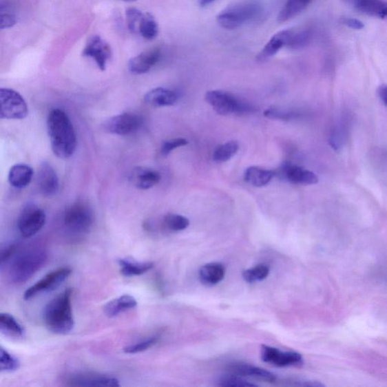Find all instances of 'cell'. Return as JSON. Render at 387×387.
I'll return each instance as SVG.
<instances>
[{
    "label": "cell",
    "instance_id": "obj_1",
    "mask_svg": "<svg viewBox=\"0 0 387 387\" xmlns=\"http://www.w3.org/2000/svg\"><path fill=\"white\" fill-rule=\"evenodd\" d=\"M52 150L61 159L71 158L76 148V136L71 120L61 109H53L48 118Z\"/></svg>",
    "mask_w": 387,
    "mask_h": 387
},
{
    "label": "cell",
    "instance_id": "obj_2",
    "mask_svg": "<svg viewBox=\"0 0 387 387\" xmlns=\"http://www.w3.org/2000/svg\"><path fill=\"white\" fill-rule=\"evenodd\" d=\"M72 289H67L53 298L43 311L46 328L56 335H67L74 327Z\"/></svg>",
    "mask_w": 387,
    "mask_h": 387
},
{
    "label": "cell",
    "instance_id": "obj_3",
    "mask_svg": "<svg viewBox=\"0 0 387 387\" xmlns=\"http://www.w3.org/2000/svg\"><path fill=\"white\" fill-rule=\"evenodd\" d=\"M48 254L41 247L32 246L14 253L9 262L8 275L14 284L25 283L45 264Z\"/></svg>",
    "mask_w": 387,
    "mask_h": 387
},
{
    "label": "cell",
    "instance_id": "obj_4",
    "mask_svg": "<svg viewBox=\"0 0 387 387\" xmlns=\"http://www.w3.org/2000/svg\"><path fill=\"white\" fill-rule=\"evenodd\" d=\"M260 12L261 6L257 3L238 4L220 12L218 22L223 28L235 30L256 18Z\"/></svg>",
    "mask_w": 387,
    "mask_h": 387
},
{
    "label": "cell",
    "instance_id": "obj_5",
    "mask_svg": "<svg viewBox=\"0 0 387 387\" xmlns=\"http://www.w3.org/2000/svg\"><path fill=\"white\" fill-rule=\"evenodd\" d=\"M94 222L90 207L83 202H76L67 208L64 223L67 229L75 235L87 233Z\"/></svg>",
    "mask_w": 387,
    "mask_h": 387
},
{
    "label": "cell",
    "instance_id": "obj_6",
    "mask_svg": "<svg viewBox=\"0 0 387 387\" xmlns=\"http://www.w3.org/2000/svg\"><path fill=\"white\" fill-rule=\"evenodd\" d=\"M28 107L24 98L11 89L0 90V118L7 120L25 119Z\"/></svg>",
    "mask_w": 387,
    "mask_h": 387
},
{
    "label": "cell",
    "instance_id": "obj_7",
    "mask_svg": "<svg viewBox=\"0 0 387 387\" xmlns=\"http://www.w3.org/2000/svg\"><path fill=\"white\" fill-rule=\"evenodd\" d=\"M206 102L211 105L213 110L220 115L241 114L249 112V107L245 105L235 96L222 90H211L207 92Z\"/></svg>",
    "mask_w": 387,
    "mask_h": 387
},
{
    "label": "cell",
    "instance_id": "obj_8",
    "mask_svg": "<svg viewBox=\"0 0 387 387\" xmlns=\"http://www.w3.org/2000/svg\"><path fill=\"white\" fill-rule=\"evenodd\" d=\"M46 216L45 212L34 204L27 205L20 213L18 229L25 238L35 236L44 227Z\"/></svg>",
    "mask_w": 387,
    "mask_h": 387
},
{
    "label": "cell",
    "instance_id": "obj_9",
    "mask_svg": "<svg viewBox=\"0 0 387 387\" xmlns=\"http://www.w3.org/2000/svg\"><path fill=\"white\" fill-rule=\"evenodd\" d=\"M71 274L72 269L67 267L52 271L30 287L24 294V299L25 300H32L41 293L56 290Z\"/></svg>",
    "mask_w": 387,
    "mask_h": 387
},
{
    "label": "cell",
    "instance_id": "obj_10",
    "mask_svg": "<svg viewBox=\"0 0 387 387\" xmlns=\"http://www.w3.org/2000/svg\"><path fill=\"white\" fill-rule=\"evenodd\" d=\"M261 359L263 362L275 367H300L304 364L303 356L297 352H284L277 348L262 345Z\"/></svg>",
    "mask_w": 387,
    "mask_h": 387
},
{
    "label": "cell",
    "instance_id": "obj_11",
    "mask_svg": "<svg viewBox=\"0 0 387 387\" xmlns=\"http://www.w3.org/2000/svg\"><path fill=\"white\" fill-rule=\"evenodd\" d=\"M140 116L133 113H123L114 116L104 123L108 134L126 136L135 133L143 125Z\"/></svg>",
    "mask_w": 387,
    "mask_h": 387
},
{
    "label": "cell",
    "instance_id": "obj_12",
    "mask_svg": "<svg viewBox=\"0 0 387 387\" xmlns=\"http://www.w3.org/2000/svg\"><path fill=\"white\" fill-rule=\"evenodd\" d=\"M83 56L94 59L101 71H105L107 61L112 56V50L102 37L92 36L83 49Z\"/></svg>",
    "mask_w": 387,
    "mask_h": 387
},
{
    "label": "cell",
    "instance_id": "obj_13",
    "mask_svg": "<svg viewBox=\"0 0 387 387\" xmlns=\"http://www.w3.org/2000/svg\"><path fill=\"white\" fill-rule=\"evenodd\" d=\"M66 382L71 386L117 387L121 385L118 379L115 377L92 373L70 375Z\"/></svg>",
    "mask_w": 387,
    "mask_h": 387
},
{
    "label": "cell",
    "instance_id": "obj_14",
    "mask_svg": "<svg viewBox=\"0 0 387 387\" xmlns=\"http://www.w3.org/2000/svg\"><path fill=\"white\" fill-rule=\"evenodd\" d=\"M227 370L230 374L242 377L256 379V380L273 384L277 381V377L270 371L260 367L242 362L229 364Z\"/></svg>",
    "mask_w": 387,
    "mask_h": 387
},
{
    "label": "cell",
    "instance_id": "obj_15",
    "mask_svg": "<svg viewBox=\"0 0 387 387\" xmlns=\"http://www.w3.org/2000/svg\"><path fill=\"white\" fill-rule=\"evenodd\" d=\"M278 174L291 183L298 185H315L319 182V177L311 170L303 167L285 164L278 169Z\"/></svg>",
    "mask_w": 387,
    "mask_h": 387
},
{
    "label": "cell",
    "instance_id": "obj_16",
    "mask_svg": "<svg viewBox=\"0 0 387 387\" xmlns=\"http://www.w3.org/2000/svg\"><path fill=\"white\" fill-rule=\"evenodd\" d=\"M292 35L293 29L281 30V32L275 34L258 54L257 60L263 63V61L273 57L282 48H289Z\"/></svg>",
    "mask_w": 387,
    "mask_h": 387
},
{
    "label": "cell",
    "instance_id": "obj_17",
    "mask_svg": "<svg viewBox=\"0 0 387 387\" xmlns=\"http://www.w3.org/2000/svg\"><path fill=\"white\" fill-rule=\"evenodd\" d=\"M37 184L44 196L52 197L56 195L59 189V177L55 169L48 163H43L39 169Z\"/></svg>",
    "mask_w": 387,
    "mask_h": 387
},
{
    "label": "cell",
    "instance_id": "obj_18",
    "mask_svg": "<svg viewBox=\"0 0 387 387\" xmlns=\"http://www.w3.org/2000/svg\"><path fill=\"white\" fill-rule=\"evenodd\" d=\"M161 57L159 49H152L143 52L130 59L128 64L129 71L134 74H143L158 63Z\"/></svg>",
    "mask_w": 387,
    "mask_h": 387
},
{
    "label": "cell",
    "instance_id": "obj_19",
    "mask_svg": "<svg viewBox=\"0 0 387 387\" xmlns=\"http://www.w3.org/2000/svg\"><path fill=\"white\" fill-rule=\"evenodd\" d=\"M160 174L153 169L145 167H136L132 169L129 181L136 188L147 190L156 187L160 181Z\"/></svg>",
    "mask_w": 387,
    "mask_h": 387
},
{
    "label": "cell",
    "instance_id": "obj_20",
    "mask_svg": "<svg viewBox=\"0 0 387 387\" xmlns=\"http://www.w3.org/2000/svg\"><path fill=\"white\" fill-rule=\"evenodd\" d=\"M226 275V267L220 262H210L199 269L198 278L206 286H214L221 282Z\"/></svg>",
    "mask_w": 387,
    "mask_h": 387
},
{
    "label": "cell",
    "instance_id": "obj_21",
    "mask_svg": "<svg viewBox=\"0 0 387 387\" xmlns=\"http://www.w3.org/2000/svg\"><path fill=\"white\" fill-rule=\"evenodd\" d=\"M144 101L147 105L156 107L172 106L177 103L178 95L174 91L158 87L147 92Z\"/></svg>",
    "mask_w": 387,
    "mask_h": 387
},
{
    "label": "cell",
    "instance_id": "obj_22",
    "mask_svg": "<svg viewBox=\"0 0 387 387\" xmlns=\"http://www.w3.org/2000/svg\"><path fill=\"white\" fill-rule=\"evenodd\" d=\"M34 174V169L30 166L18 164L11 167L8 180L12 187L17 189H24L32 182Z\"/></svg>",
    "mask_w": 387,
    "mask_h": 387
},
{
    "label": "cell",
    "instance_id": "obj_23",
    "mask_svg": "<svg viewBox=\"0 0 387 387\" xmlns=\"http://www.w3.org/2000/svg\"><path fill=\"white\" fill-rule=\"evenodd\" d=\"M353 5L356 10L368 17L387 19V3L383 0H356Z\"/></svg>",
    "mask_w": 387,
    "mask_h": 387
},
{
    "label": "cell",
    "instance_id": "obj_24",
    "mask_svg": "<svg viewBox=\"0 0 387 387\" xmlns=\"http://www.w3.org/2000/svg\"><path fill=\"white\" fill-rule=\"evenodd\" d=\"M136 306V300L133 296L127 294V295H123L108 302L104 306V312L109 318H114L123 312L134 308Z\"/></svg>",
    "mask_w": 387,
    "mask_h": 387
},
{
    "label": "cell",
    "instance_id": "obj_25",
    "mask_svg": "<svg viewBox=\"0 0 387 387\" xmlns=\"http://www.w3.org/2000/svg\"><path fill=\"white\" fill-rule=\"evenodd\" d=\"M275 175L273 170L250 167L245 170L244 180L254 187H263L272 181Z\"/></svg>",
    "mask_w": 387,
    "mask_h": 387
},
{
    "label": "cell",
    "instance_id": "obj_26",
    "mask_svg": "<svg viewBox=\"0 0 387 387\" xmlns=\"http://www.w3.org/2000/svg\"><path fill=\"white\" fill-rule=\"evenodd\" d=\"M0 331L4 335L14 339L22 338L25 334V328L9 313L0 315Z\"/></svg>",
    "mask_w": 387,
    "mask_h": 387
},
{
    "label": "cell",
    "instance_id": "obj_27",
    "mask_svg": "<svg viewBox=\"0 0 387 387\" xmlns=\"http://www.w3.org/2000/svg\"><path fill=\"white\" fill-rule=\"evenodd\" d=\"M118 262L121 274L126 277L143 275L154 267V263L151 262H137L133 260L121 259Z\"/></svg>",
    "mask_w": 387,
    "mask_h": 387
},
{
    "label": "cell",
    "instance_id": "obj_28",
    "mask_svg": "<svg viewBox=\"0 0 387 387\" xmlns=\"http://www.w3.org/2000/svg\"><path fill=\"white\" fill-rule=\"evenodd\" d=\"M313 0H287L278 14V20L285 22L296 17L311 5Z\"/></svg>",
    "mask_w": 387,
    "mask_h": 387
},
{
    "label": "cell",
    "instance_id": "obj_29",
    "mask_svg": "<svg viewBox=\"0 0 387 387\" xmlns=\"http://www.w3.org/2000/svg\"><path fill=\"white\" fill-rule=\"evenodd\" d=\"M17 23V13L10 0H0V28H10Z\"/></svg>",
    "mask_w": 387,
    "mask_h": 387
},
{
    "label": "cell",
    "instance_id": "obj_30",
    "mask_svg": "<svg viewBox=\"0 0 387 387\" xmlns=\"http://www.w3.org/2000/svg\"><path fill=\"white\" fill-rule=\"evenodd\" d=\"M138 32L145 39L152 41L158 34V25L156 19L149 13L143 14V17L139 23Z\"/></svg>",
    "mask_w": 387,
    "mask_h": 387
},
{
    "label": "cell",
    "instance_id": "obj_31",
    "mask_svg": "<svg viewBox=\"0 0 387 387\" xmlns=\"http://www.w3.org/2000/svg\"><path fill=\"white\" fill-rule=\"evenodd\" d=\"M162 225L169 231L177 232L187 229L190 225V222L185 216L169 213L165 216Z\"/></svg>",
    "mask_w": 387,
    "mask_h": 387
},
{
    "label": "cell",
    "instance_id": "obj_32",
    "mask_svg": "<svg viewBox=\"0 0 387 387\" xmlns=\"http://www.w3.org/2000/svg\"><path fill=\"white\" fill-rule=\"evenodd\" d=\"M238 150L239 145L236 141L228 142L216 148L213 154V159L221 164L233 158Z\"/></svg>",
    "mask_w": 387,
    "mask_h": 387
},
{
    "label": "cell",
    "instance_id": "obj_33",
    "mask_svg": "<svg viewBox=\"0 0 387 387\" xmlns=\"http://www.w3.org/2000/svg\"><path fill=\"white\" fill-rule=\"evenodd\" d=\"M313 39V32L311 29L307 28L293 29V35L290 49L300 50L306 48L311 43Z\"/></svg>",
    "mask_w": 387,
    "mask_h": 387
},
{
    "label": "cell",
    "instance_id": "obj_34",
    "mask_svg": "<svg viewBox=\"0 0 387 387\" xmlns=\"http://www.w3.org/2000/svg\"><path fill=\"white\" fill-rule=\"evenodd\" d=\"M269 273L270 269L268 266L260 264L244 271L242 276L246 282L253 284L265 280Z\"/></svg>",
    "mask_w": 387,
    "mask_h": 387
},
{
    "label": "cell",
    "instance_id": "obj_35",
    "mask_svg": "<svg viewBox=\"0 0 387 387\" xmlns=\"http://www.w3.org/2000/svg\"><path fill=\"white\" fill-rule=\"evenodd\" d=\"M20 367L19 360L1 347L0 350V370L2 373H10Z\"/></svg>",
    "mask_w": 387,
    "mask_h": 387
},
{
    "label": "cell",
    "instance_id": "obj_36",
    "mask_svg": "<svg viewBox=\"0 0 387 387\" xmlns=\"http://www.w3.org/2000/svg\"><path fill=\"white\" fill-rule=\"evenodd\" d=\"M216 385L222 387H252L256 384L245 381L244 377L236 375H225L220 376L216 380Z\"/></svg>",
    "mask_w": 387,
    "mask_h": 387
},
{
    "label": "cell",
    "instance_id": "obj_37",
    "mask_svg": "<svg viewBox=\"0 0 387 387\" xmlns=\"http://www.w3.org/2000/svg\"><path fill=\"white\" fill-rule=\"evenodd\" d=\"M346 136V127L344 125H338L331 131L329 143L332 148L336 151L342 149Z\"/></svg>",
    "mask_w": 387,
    "mask_h": 387
},
{
    "label": "cell",
    "instance_id": "obj_38",
    "mask_svg": "<svg viewBox=\"0 0 387 387\" xmlns=\"http://www.w3.org/2000/svg\"><path fill=\"white\" fill-rule=\"evenodd\" d=\"M159 337H152L144 340L142 342L129 345L125 348L123 352L128 353V354H136L139 353H143L146 351H148L154 346V345L157 344L158 342Z\"/></svg>",
    "mask_w": 387,
    "mask_h": 387
},
{
    "label": "cell",
    "instance_id": "obj_39",
    "mask_svg": "<svg viewBox=\"0 0 387 387\" xmlns=\"http://www.w3.org/2000/svg\"><path fill=\"white\" fill-rule=\"evenodd\" d=\"M143 14L141 11L136 9V8H129L127 10V23L128 28L132 33L138 32L139 23L141 21Z\"/></svg>",
    "mask_w": 387,
    "mask_h": 387
},
{
    "label": "cell",
    "instance_id": "obj_40",
    "mask_svg": "<svg viewBox=\"0 0 387 387\" xmlns=\"http://www.w3.org/2000/svg\"><path fill=\"white\" fill-rule=\"evenodd\" d=\"M265 117L270 119L280 120V121H289L295 118V113L289 111L281 109L278 107H270L264 112Z\"/></svg>",
    "mask_w": 387,
    "mask_h": 387
},
{
    "label": "cell",
    "instance_id": "obj_41",
    "mask_svg": "<svg viewBox=\"0 0 387 387\" xmlns=\"http://www.w3.org/2000/svg\"><path fill=\"white\" fill-rule=\"evenodd\" d=\"M188 144V140L183 138L170 139V140L163 143L160 151L163 156H167L174 150L180 148V147L187 145Z\"/></svg>",
    "mask_w": 387,
    "mask_h": 387
},
{
    "label": "cell",
    "instance_id": "obj_42",
    "mask_svg": "<svg viewBox=\"0 0 387 387\" xmlns=\"http://www.w3.org/2000/svg\"><path fill=\"white\" fill-rule=\"evenodd\" d=\"M18 247L19 246L17 244H12L7 246L2 250L1 257H0V261H1L2 266L10 261L14 253L17 251Z\"/></svg>",
    "mask_w": 387,
    "mask_h": 387
},
{
    "label": "cell",
    "instance_id": "obj_43",
    "mask_svg": "<svg viewBox=\"0 0 387 387\" xmlns=\"http://www.w3.org/2000/svg\"><path fill=\"white\" fill-rule=\"evenodd\" d=\"M342 23L344 25L356 30H362L365 27L361 21L354 18H344Z\"/></svg>",
    "mask_w": 387,
    "mask_h": 387
},
{
    "label": "cell",
    "instance_id": "obj_44",
    "mask_svg": "<svg viewBox=\"0 0 387 387\" xmlns=\"http://www.w3.org/2000/svg\"><path fill=\"white\" fill-rule=\"evenodd\" d=\"M378 96L383 103L387 107V85H384L378 90Z\"/></svg>",
    "mask_w": 387,
    "mask_h": 387
},
{
    "label": "cell",
    "instance_id": "obj_45",
    "mask_svg": "<svg viewBox=\"0 0 387 387\" xmlns=\"http://www.w3.org/2000/svg\"><path fill=\"white\" fill-rule=\"evenodd\" d=\"M214 1H216V0H200V6H206L211 4Z\"/></svg>",
    "mask_w": 387,
    "mask_h": 387
},
{
    "label": "cell",
    "instance_id": "obj_46",
    "mask_svg": "<svg viewBox=\"0 0 387 387\" xmlns=\"http://www.w3.org/2000/svg\"><path fill=\"white\" fill-rule=\"evenodd\" d=\"M345 1L353 4L356 1V0H345Z\"/></svg>",
    "mask_w": 387,
    "mask_h": 387
},
{
    "label": "cell",
    "instance_id": "obj_47",
    "mask_svg": "<svg viewBox=\"0 0 387 387\" xmlns=\"http://www.w3.org/2000/svg\"><path fill=\"white\" fill-rule=\"evenodd\" d=\"M123 1H126V2H134V1H136V0H123Z\"/></svg>",
    "mask_w": 387,
    "mask_h": 387
}]
</instances>
